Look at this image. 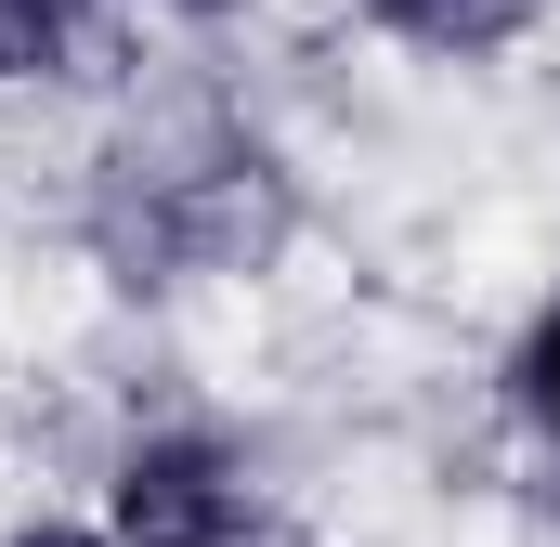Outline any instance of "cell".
I'll use <instances>...</instances> for the list:
<instances>
[{"label":"cell","instance_id":"1","mask_svg":"<svg viewBox=\"0 0 560 547\" xmlns=\"http://www.w3.org/2000/svg\"><path fill=\"white\" fill-rule=\"evenodd\" d=\"M248 522H261V496L222 443H196V430L131 443V469H118V535L131 547H248Z\"/></svg>","mask_w":560,"mask_h":547},{"label":"cell","instance_id":"2","mask_svg":"<svg viewBox=\"0 0 560 547\" xmlns=\"http://www.w3.org/2000/svg\"><path fill=\"white\" fill-rule=\"evenodd\" d=\"M378 26L418 39V53H495L522 26V0H378Z\"/></svg>","mask_w":560,"mask_h":547},{"label":"cell","instance_id":"3","mask_svg":"<svg viewBox=\"0 0 560 547\" xmlns=\"http://www.w3.org/2000/svg\"><path fill=\"white\" fill-rule=\"evenodd\" d=\"M66 26H79V0H0V79H39L66 53Z\"/></svg>","mask_w":560,"mask_h":547},{"label":"cell","instance_id":"4","mask_svg":"<svg viewBox=\"0 0 560 547\" xmlns=\"http://www.w3.org/2000/svg\"><path fill=\"white\" fill-rule=\"evenodd\" d=\"M522 405H535V430L560 443V313L535 326V339H522Z\"/></svg>","mask_w":560,"mask_h":547},{"label":"cell","instance_id":"5","mask_svg":"<svg viewBox=\"0 0 560 547\" xmlns=\"http://www.w3.org/2000/svg\"><path fill=\"white\" fill-rule=\"evenodd\" d=\"M13 547H105V535H66V522H39V535H13Z\"/></svg>","mask_w":560,"mask_h":547},{"label":"cell","instance_id":"6","mask_svg":"<svg viewBox=\"0 0 560 547\" xmlns=\"http://www.w3.org/2000/svg\"><path fill=\"white\" fill-rule=\"evenodd\" d=\"M196 13H209V0H196Z\"/></svg>","mask_w":560,"mask_h":547}]
</instances>
